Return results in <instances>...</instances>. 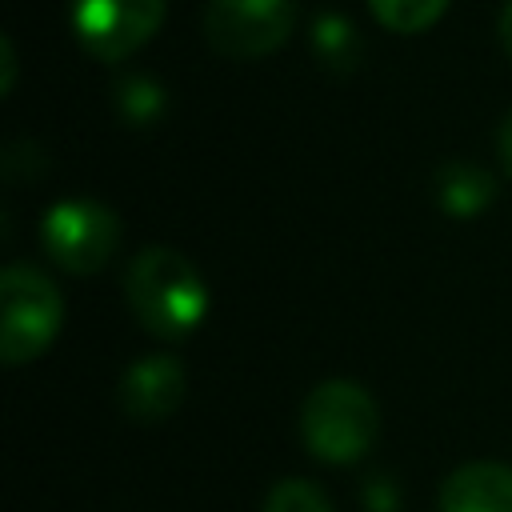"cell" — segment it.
Wrapping results in <instances>:
<instances>
[{
  "instance_id": "obj_1",
  "label": "cell",
  "mask_w": 512,
  "mask_h": 512,
  "mask_svg": "<svg viewBox=\"0 0 512 512\" xmlns=\"http://www.w3.org/2000/svg\"><path fill=\"white\" fill-rule=\"evenodd\" d=\"M124 296L132 316L160 340H184L196 332L208 308V288L192 260L176 248H140L124 272Z\"/></svg>"
},
{
  "instance_id": "obj_2",
  "label": "cell",
  "mask_w": 512,
  "mask_h": 512,
  "mask_svg": "<svg viewBox=\"0 0 512 512\" xmlns=\"http://www.w3.org/2000/svg\"><path fill=\"white\" fill-rule=\"evenodd\" d=\"M380 432L376 400L352 380H324L308 392L300 408V436L316 460L352 464L360 460Z\"/></svg>"
},
{
  "instance_id": "obj_3",
  "label": "cell",
  "mask_w": 512,
  "mask_h": 512,
  "mask_svg": "<svg viewBox=\"0 0 512 512\" xmlns=\"http://www.w3.org/2000/svg\"><path fill=\"white\" fill-rule=\"evenodd\" d=\"M0 300H4L0 304V312H4V328H0L4 364L36 360L60 332V320H64L60 288L40 268L8 264L0 276Z\"/></svg>"
},
{
  "instance_id": "obj_4",
  "label": "cell",
  "mask_w": 512,
  "mask_h": 512,
  "mask_svg": "<svg viewBox=\"0 0 512 512\" xmlns=\"http://www.w3.org/2000/svg\"><path fill=\"white\" fill-rule=\"evenodd\" d=\"M40 240L52 256L72 276H88L108 264V256L120 244V220L112 216L108 204L100 200H60L48 208L40 224Z\"/></svg>"
},
{
  "instance_id": "obj_5",
  "label": "cell",
  "mask_w": 512,
  "mask_h": 512,
  "mask_svg": "<svg viewBox=\"0 0 512 512\" xmlns=\"http://www.w3.org/2000/svg\"><path fill=\"white\" fill-rule=\"evenodd\" d=\"M296 20V0H208L204 36L220 56L252 60L276 52Z\"/></svg>"
},
{
  "instance_id": "obj_6",
  "label": "cell",
  "mask_w": 512,
  "mask_h": 512,
  "mask_svg": "<svg viewBox=\"0 0 512 512\" xmlns=\"http://www.w3.org/2000/svg\"><path fill=\"white\" fill-rule=\"evenodd\" d=\"M164 24V0H72V32L96 60H124Z\"/></svg>"
},
{
  "instance_id": "obj_7",
  "label": "cell",
  "mask_w": 512,
  "mask_h": 512,
  "mask_svg": "<svg viewBox=\"0 0 512 512\" xmlns=\"http://www.w3.org/2000/svg\"><path fill=\"white\" fill-rule=\"evenodd\" d=\"M184 388H188V380H184V368L176 356H144L120 376V408L132 420L152 424L180 408Z\"/></svg>"
},
{
  "instance_id": "obj_8",
  "label": "cell",
  "mask_w": 512,
  "mask_h": 512,
  "mask_svg": "<svg viewBox=\"0 0 512 512\" xmlns=\"http://www.w3.org/2000/svg\"><path fill=\"white\" fill-rule=\"evenodd\" d=\"M440 512H512V468L500 460H468L440 484Z\"/></svg>"
},
{
  "instance_id": "obj_9",
  "label": "cell",
  "mask_w": 512,
  "mask_h": 512,
  "mask_svg": "<svg viewBox=\"0 0 512 512\" xmlns=\"http://www.w3.org/2000/svg\"><path fill=\"white\" fill-rule=\"evenodd\" d=\"M492 196H496V184L476 164H448L436 176V200L452 216H476L492 204Z\"/></svg>"
},
{
  "instance_id": "obj_10",
  "label": "cell",
  "mask_w": 512,
  "mask_h": 512,
  "mask_svg": "<svg viewBox=\"0 0 512 512\" xmlns=\"http://www.w3.org/2000/svg\"><path fill=\"white\" fill-rule=\"evenodd\" d=\"M312 44H316V56L332 68V72H348L356 64V48H360V36L356 28L340 16V12H328L312 24Z\"/></svg>"
},
{
  "instance_id": "obj_11",
  "label": "cell",
  "mask_w": 512,
  "mask_h": 512,
  "mask_svg": "<svg viewBox=\"0 0 512 512\" xmlns=\"http://www.w3.org/2000/svg\"><path fill=\"white\" fill-rule=\"evenodd\" d=\"M368 8L392 32H424L444 16L448 0H368Z\"/></svg>"
},
{
  "instance_id": "obj_12",
  "label": "cell",
  "mask_w": 512,
  "mask_h": 512,
  "mask_svg": "<svg viewBox=\"0 0 512 512\" xmlns=\"http://www.w3.org/2000/svg\"><path fill=\"white\" fill-rule=\"evenodd\" d=\"M264 512H332V504L312 480H280L268 492Z\"/></svg>"
},
{
  "instance_id": "obj_13",
  "label": "cell",
  "mask_w": 512,
  "mask_h": 512,
  "mask_svg": "<svg viewBox=\"0 0 512 512\" xmlns=\"http://www.w3.org/2000/svg\"><path fill=\"white\" fill-rule=\"evenodd\" d=\"M116 104L128 120H152L164 112V92L152 84V76H128L116 84Z\"/></svg>"
},
{
  "instance_id": "obj_14",
  "label": "cell",
  "mask_w": 512,
  "mask_h": 512,
  "mask_svg": "<svg viewBox=\"0 0 512 512\" xmlns=\"http://www.w3.org/2000/svg\"><path fill=\"white\" fill-rule=\"evenodd\" d=\"M496 148H500V164H504V172H512V112L500 120V132H496Z\"/></svg>"
},
{
  "instance_id": "obj_15",
  "label": "cell",
  "mask_w": 512,
  "mask_h": 512,
  "mask_svg": "<svg viewBox=\"0 0 512 512\" xmlns=\"http://www.w3.org/2000/svg\"><path fill=\"white\" fill-rule=\"evenodd\" d=\"M500 44H504L508 56H512V0H508L504 12H500Z\"/></svg>"
}]
</instances>
